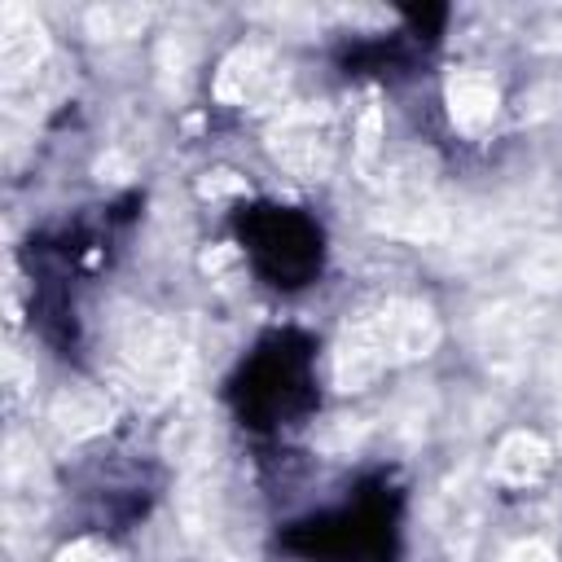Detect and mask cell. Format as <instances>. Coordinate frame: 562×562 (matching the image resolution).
<instances>
[{
  "label": "cell",
  "mask_w": 562,
  "mask_h": 562,
  "mask_svg": "<svg viewBox=\"0 0 562 562\" xmlns=\"http://www.w3.org/2000/svg\"><path fill=\"white\" fill-rule=\"evenodd\" d=\"M110 417L105 400L97 391H66L57 400V422L70 430V435H83V430H97L101 422Z\"/></svg>",
  "instance_id": "obj_3"
},
{
  "label": "cell",
  "mask_w": 562,
  "mask_h": 562,
  "mask_svg": "<svg viewBox=\"0 0 562 562\" xmlns=\"http://www.w3.org/2000/svg\"><path fill=\"white\" fill-rule=\"evenodd\" d=\"M505 562H553V553H549L540 540H522V544H514V549L505 553Z\"/></svg>",
  "instance_id": "obj_4"
},
{
  "label": "cell",
  "mask_w": 562,
  "mask_h": 562,
  "mask_svg": "<svg viewBox=\"0 0 562 562\" xmlns=\"http://www.w3.org/2000/svg\"><path fill=\"white\" fill-rule=\"evenodd\" d=\"M57 562H101V549H97L92 540H79V544H70V549H61Z\"/></svg>",
  "instance_id": "obj_5"
},
{
  "label": "cell",
  "mask_w": 562,
  "mask_h": 562,
  "mask_svg": "<svg viewBox=\"0 0 562 562\" xmlns=\"http://www.w3.org/2000/svg\"><path fill=\"white\" fill-rule=\"evenodd\" d=\"M558 430H562V400H558Z\"/></svg>",
  "instance_id": "obj_6"
},
{
  "label": "cell",
  "mask_w": 562,
  "mask_h": 562,
  "mask_svg": "<svg viewBox=\"0 0 562 562\" xmlns=\"http://www.w3.org/2000/svg\"><path fill=\"white\" fill-rule=\"evenodd\" d=\"M496 114V88L479 75H461L452 83V119L461 127H483Z\"/></svg>",
  "instance_id": "obj_2"
},
{
  "label": "cell",
  "mask_w": 562,
  "mask_h": 562,
  "mask_svg": "<svg viewBox=\"0 0 562 562\" xmlns=\"http://www.w3.org/2000/svg\"><path fill=\"white\" fill-rule=\"evenodd\" d=\"M544 461H549L544 443L536 435H527V430H514V435L501 439V448L492 457V474L501 483H531L544 470Z\"/></svg>",
  "instance_id": "obj_1"
}]
</instances>
